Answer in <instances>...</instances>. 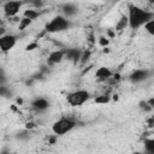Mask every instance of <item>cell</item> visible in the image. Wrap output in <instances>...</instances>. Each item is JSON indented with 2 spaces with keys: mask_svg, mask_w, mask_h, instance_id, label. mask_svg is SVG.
Masks as SVG:
<instances>
[{
  "mask_svg": "<svg viewBox=\"0 0 154 154\" xmlns=\"http://www.w3.org/2000/svg\"><path fill=\"white\" fill-rule=\"evenodd\" d=\"M17 140H20V141H24V140H28L29 137H30V131L28 130V129H25V130H22V131H18L17 134H16V136H14Z\"/></svg>",
  "mask_w": 154,
  "mask_h": 154,
  "instance_id": "obj_16",
  "label": "cell"
},
{
  "mask_svg": "<svg viewBox=\"0 0 154 154\" xmlns=\"http://www.w3.org/2000/svg\"><path fill=\"white\" fill-rule=\"evenodd\" d=\"M143 147L147 154H154V138H146L143 142Z\"/></svg>",
  "mask_w": 154,
  "mask_h": 154,
  "instance_id": "obj_14",
  "label": "cell"
},
{
  "mask_svg": "<svg viewBox=\"0 0 154 154\" xmlns=\"http://www.w3.org/2000/svg\"><path fill=\"white\" fill-rule=\"evenodd\" d=\"M90 97H91V95L88 90L78 89L72 93H69L66 96V100H67L69 105H71L73 107H78V106H82L83 103H85Z\"/></svg>",
  "mask_w": 154,
  "mask_h": 154,
  "instance_id": "obj_4",
  "label": "cell"
},
{
  "mask_svg": "<svg viewBox=\"0 0 154 154\" xmlns=\"http://www.w3.org/2000/svg\"><path fill=\"white\" fill-rule=\"evenodd\" d=\"M147 101H148L149 106H150V107L154 109V97H150V99H149V100H147Z\"/></svg>",
  "mask_w": 154,
  "mask_h": 154,
  "instance_id": "obj_25",
  "label": "cell"
},
{
  "mask_svg": "<svg viewBox=\"0 0 154 154\" xmlns=\"http://www.w3.org/2000/svg\"><path fill=\"white\" fill-rule=\"evenodd\" d=\"M17 43V36L12 34H5L0 37V49L4 53L10 52Z\"/></svg>",
  "mask_w": 154,
  "mask_h": 154,
  "instance_id": "obj_5",
  "label": "cell"
},
{
  "mask_svg": "<svg viewBox=\"0 0 154 154\" xmlns=\"http://www.w3.org/2000/svg\"><path fill=\"white\" fill-rule=\"evenodd\" d=\"M31 23H32V20H30V19H28V18H24V17H23V18L19 20V26H18V28H19V30H24V29H25V28H28Z\"/></svg>",
  "mask_w": 154,
  "mask_h": 154,
  "instance_id": "obj_17",
  "label": "cell"
},
{
  "mask_svg": "<svg viewBox=\"0 0 154 154\" xmlns=\"http://www.w3.org/2000/svg\"><path fill=\"white\" fill-rule=\"evenodd\" d=\"M65 58L67 60H71L73 64H76L82 58V51H79L77 48H69V49H66V57Z\"/></svg>",
  "mask_w": 154,
  "mask_h": 154,
  "instance_id": "obj_10",
  "label": "cell"
},
{
  "mask_svg": "<svg viewBox=\"0 0 154 154\" xmlns=\"http://www.w3.org/2000/svg\"><path fill=\"white\" fill-rule=\"evenodd\" d=\"M71 25H72V23H71V20L69 18H66L64 16H55L51 22H48L46 24L45 31L46 32H51V34L60 32V31L70 29Z\"/></svg>",
  "mask_w": 154,
  "mask_h": 154,
  "instance_id": "obj_2",
  "label": "cell"
},
{
  "mask_svg": "<svg viewBox=\"0 0 154 154\" xmlns=\"http://www.w3.org/2000/svg\"><path fill=\"white\" fill-rule=\"evenodd\" d=\"M128 19H129V28L136 30L141 26H144L147 23H149L152 19H154V12L144 10L134 4H129Z\"/></svg>",
  "mask_w": 154,
  "mask_h": 154,
  "instance_id": "obj_1",
  "label": "cell"
},
{
  "mask_svg": "<svg viewBox=\"0 0 154 154\" xmlns=\"http://www.w3.org/2000/svg\"><path fill=\"white\" fill-rule=\"evenodd\" d=\"M35 47H37V43H36V42H34V43H31V45H28V46H26V51H32Z\"/></svg>",
  "mask_w": 154,
  "mask_h": 154,
  "instance_id": "obj_24",
  "label": "cell"
},
{
  "mask_svg": "<svg viewBox=\"0 0 154 154\" xmlns=\"http://www.w3.org/2000/svg\"><path fill=\"white\" fill-rule=\"evenodd\" d=\"M31 106L34 107V109H36L38 112H43L49 107V101L45 97H37L32 101Z\"/></svg>",
  "mask_w": 154,
  "mask_h": 154,
  "instance_id": "obj_9",
  "label": "cell"
},
{
  "mask_svg": "<svg viewBox=\"0 0 154 154\" xmlns=\"http://www.w3.org/2000/svg\"><path fill=\"white\" fill-rule=\"evenodd\" d=\"M63 16L64 17H66V18H70V17H73L76 13H77V11H78V8H77V6L75 5V4H71V2H69V4H65L64 6H63Z\"/></svg>",
  "mask_w": 154,
  "mask_h": 154,
  "instance_id": "obj_12",
  "label": "cell"
},
{
  "mask_svg": "<svg viewBox=\"0 0 154 154\" xmlns=\"http://www.w3.org/2000/svg\"><path fill=\"white\" fill-rule=\"evenodd\" d=\"M89 57H90V53H89V52H84V53H82V58H81L82 64H85V61L89 59Z\"/></svg>",
  "mask_w": 154,
  "mask_h": 154,
  "instance_id": "obj_22",
  "label": "cell"
},
{
  "mask_svg": "<svg viewBox=\"0 0 154 154\" xmlns=\"http://www.w3.org/2000/svg\"><path fill=\"white\" fill-rule=\"evenodd\" d=\"M99 43H100V46L106 47V46L108 45V40H107L106 37H100V38H99Z\"/></svg>",
  "mask_w": 154,
  "mask_h": 154,
  "instance_id": "obj_23",
  "label": "cell"
},
{
  "mask_svg": "<svg viewBox=\"0 0 154 154\" xmlns=\"http://www.w3.org/2000/svg\"><path fill=\"white\" fill-rule=\"evenodd\" d=\"M149 77V71L146 69H137L135 71L131 72V75L129 76V79L131 83H141L143 81H146Z\"/></svg>",
  "mask_w": 154,
  "mask_h": 154,
  "instance_id": "obj_7",
  "label": "cell"
},
{
  "mask_svg": "<svg viewBox=\"0 0 154 154\" xmlns=\"http://www.w3.org/2000/svg\"><path fill=\"white\" fill-rule=\"evenodd\" d=\"M76 126V120L70 117H63L53 123L52 131L55 136H64L71 130H73Z\"/></svg>",
  "mask_w": 154,
  "mask_h": 154,
  "instance_id": "obj_3",
  "label": "cell"
},
{
  "mask_svg": "<svg viewBox=\"0 0 154 154\" xmlns=\"http://www.w3.org/2000/svg\"><path fill=\"white\" fill-rule=\"evenodd\" d=\"M94 101H95V103H99V105H106V103H108L111 101V96L107 95V94L99 95V96H96L94 99Z\"/></svg>",
  "mask_w": 154,
  "mask_h": 154,
  "instance_id": "obj_15",
  "label": "cell"
},
{
  "mask_svg": "<svg viewBox=\"0 0 154 154\" xmlns=\"http://www.w3.org/2000/svg\"><path fill=\"white\" fill-rule=\"evenodd\" d=\"M0 95H1V96H5V97H11L12 93H11V90L7 89L5 85H1V87H0Z\"/></svg>",
  "mask_w": 154,
  "mask_h": 154,
  "instance_id": "obj_21",
  "label": "cell"
},
{
  "mask_svg": "<svg viewBox=\"0 0 154 154\" xmlns=\"http://www.w3.org/2000/svg\"><path fill=\"white\" fill-rule=\"evenodd\" d=\"M22 7V2L20 1H7L4 4V12L7 17H14L18 14L19 10Z\"/></svg>",
  "mask_w": 154,
  "mask_h": 154,
  "instance_id": "obj_6",
  "label": "cell"
},
{
  "mask_svg": "<svg viewBox=\"0 0 154 154\" xmlns=\"http://www.w3.org/2000/svg\"><path fill=\"white\" fill-rule=\"evenodd\" d=\"M65 57H66V49H57V51H53L48 55L47 61H48L49 65H55V64L61 63Z\"/></svg>",
  "mask_w": 154,
  "mask_h": 154,
  "instance_id": "obj_8",
  "label": "cell"
},
{
  "mask_svg": "<svg viewBox=\"0 0 154 154\" xmlns=\"http://www.w3.org/2000/svg\"><path fill=\"white\" fill-rule=\"evenodd\" d=\"M131 154H147L146 152H134V153H131Z\"/></svg>",
  "mask_w": 154,
  "mask_h": 154,
  "instance_id": "obj_27",
  "label": "cell"
},
{
  "mask_svg": "<svg viewBox=\"0 0 154 154\" xmlns=\"http://www.w3.org/2000/svg\"><path fill=\"white\" fill-rule=\"evenodd\" d=\"M1 154H11V153H10V150H8L7 148H4V149L1 150Z\"/></svg>",
  "mask_w": 154,
  "mask_h": 154,
  "instance_id": "obj_26",
  "label": "cell"
},
{
  "mask_svg": "<svg viewBox=\"0 0 154 154\" xmlns=\"http://www.w3.org/2000/svg\"><path fill=\"white\" fill-rule=\"evenodd\" d=\"M38 16H40V12H38L37 10H35V8H28V10H25L24 13H23V17H24V18H28V19H30V20H35Z\"/></svg>",
  "mask_w": 154,
  "mask_h": 154,
  "instance_id": "obj_13",
  "label": "cell"
},
{
  "mask_svg": "<svg viewBox=\"0 0 154 154\" xmlns=\"http://www.w3.org/2000/svg\"><path fill=\"white\" fill-rule=\"evenodd\" d=\"M144 29H146V31H147L149 35L154 36V19H152L149 23H147V24L144 25Z\"/></svg>",
  "mask_w": 154,
  "mask_h": 154,
  "instance_id": "obj_19",
  "label": "cell"
},
{
  "mask_svg": "<svg viewBox=\"0 0 154 154\" xmlns=\"http://www.w3.org/2000/svg\"><path fill=\"white\" fill-rule=\"evenodd\" d=\"M95 77H96L99 81H106V79H108V78L112 77V71H111L108 67H106V66H101V67H99V69L96 70Z\"/></svg>",
  "mask_w": 154,
  "mask_h": 154,
  "instance_id": "obj_11",
  "label": "cell"
},
{
  "mask_svg": "<svg viewBox=\"0 0 154 154\" xmlns=\"http://www.w3.org/2000/svg\"><path fill=\"white\" fill-rule=\"evenodd\" d=\"M126 25H129V19H128V17H122L120 22L117 24V30H122V29H124Z\"/></svg>",
  "mask_w": 154,
  "mask_h": 154,
  "instance_id": "obj_20",
  "label": "cell"
},
{
  "mask_svg": "<svg viewBox=\"0 0 154 154\" xmlns=\"http://www.w3.org/2000/svg\"><path fill=\"white\" fill-rule=\"evenodd\" d=\"M138 106H140V108H141L143 112H146V113H148V112H152V111H153V108L149 106L148 101H140V102H138Z\"/></svg>",
  "mask_w": 154,
  "mask_h": 154,
  "instance_id": "obj_18",
  "label": "cell"
}]
</instances>
